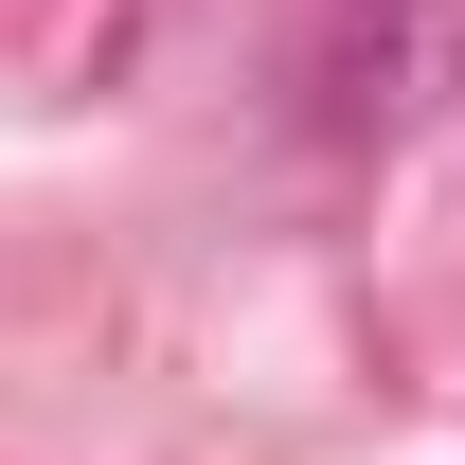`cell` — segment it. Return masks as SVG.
Segmentation results:
<instances>
[{
    "instance_id": "6da1fadb",
    "label": "cell",
    "mask_w": 465,
    "mask_h": 465,
    "mask_svg": "<svg viewBox=\"0 0 465 465\" xmlns=\"http://www.w3.org/2000/svg\"><path fill=\"white\" fill-rule=\"evenodd\" d=\"M465 72V18L448 0H322L304 36V143H411Z\"/></svg>"
}]
</instances>
